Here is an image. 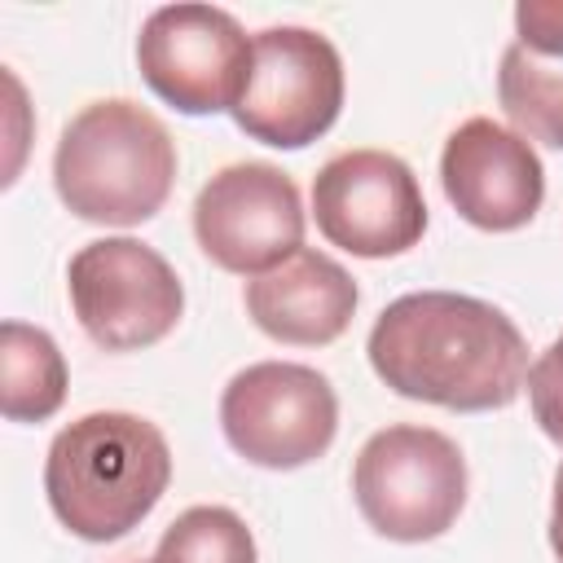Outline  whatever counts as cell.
Wrapping results in <instances>:
<instances>
[{
	"label": "cell",
	"mask_w": 563,
	"mask_h": 563,
	"mask_svg": "<svg viewBox=\"0 0 563 563\" xmlns=\"http://www.w3.org/2000/svg\"><path fill=\"white\" fill-rule=\"evenodd\" d=\"M136 70L158 101L189 119L233 114L251 70V40L229 9L163 4L141 22Z\"/></svg>",
	"instance_id": "cell-8"
},
{
	"label": "cell",
	"mask_w": 563,
	"mask_h": 563,
	"mask_svg": "<svg viewBox=\"0 0 563 563\" xmlns=\"http://www.w3.org/2000/svg\"><path fill=\"white\" fill-rule=\"evenodd\" d=\"M440 185L449 207L484 233H515L545 202V167L532 141L484 114L449 132L440 150Z\"/></svg>",
	"instance_id": "cell-11"
},
{
	"label": "cell",
	"mask_w": 563,
	"mask_h": 563,
	"mask_svg": "<svg viewBox=\"0 0 563 563\" xmlns=\"http://www.w3.org/2000/svg\"><path fill=\"white\" fill-rule=\"evenodd\" d=\"M515 44L541 57H563V0L515 4Z\"/></svg>",
	"instance_id": "cell-17"
},
{
	"label": "cell",
	"mask_w": 563,
	"mask_h": 563,
	"mask_svg": "<svg viewBox=\"0 0 563 563\" xmlns=\"http://www.w3.org/2000/svg\"><path fill=\"white\" fill-rule=\"evenodd\" d=\"M176 141L154 110L128 97L84 106L53 150V189L88 224L132 229L163 211L176 185Z\"/></svg>",
	"instance_id": "cell-3"
},
{
	"label": "cell",
	"mask_w": 563,
	"mask_h": 563,
	"mask_svg": "<svg viewBox=\"0 0 563 563\" xmlns=\"http://www.w3.org/2000/svg\"><path fill=\"white\" fill-rule=\"evenodd\" d=\"M172 484L167 435L128 409H97L66 422L44 457V497L57 523L92 545L141 528Z\"/></svg>",
	"instance_id": "cell-2"
},
{
	"label": "cell",
	"mask_w": 563,
	"mask_h": 563,
	"mask_svg": "<svg viewBox=\"0 0 563 563\" xmlns=\"http://www.w3.org/2000/svg\"><path fill=\"white\" fill-rule=\"evenodd\" d=\"M299 185L277 163H229L194 198L202 255L238 277H260L303 246Z\"/></svg>",
	"instance_id": "cell-10"
},
{
	"label": "cell",
	"mask_w": 563,
	"mask_h": 563,
	"mask_svg": "<svg viewBox=\"0 0 563 563\" xmlns=\"http://www.w3.org/2000/svg\"><path fill=\"white\" fill-rule=\"evenodd\" d=\"M497 101L523 141L563 150V57L506 44L497 66Z\"/></svg>",
	"instance_id": "cell-14"
},
{
	"label": "cell",
	"mask_w": 563,
	"mask_h": 563,
	"mask_svg": "<svg viewBox=\"0 0 563 563\" xmlns=\"http://www.w3.org/2000/svg\"><path fill=\"white\" fill-rule=\"evenodd\" d=\"M242 303L255 330H264L273 343L325 347L352 325L361 290L339 260H330L325 251L299 246L277 268L251 277L242 290Z\"/></svg>",
	"instance_id": "cell-12"
},
{
	"label": "cell",
	"mask_w": 563,
	"mask_h": 563,
	"mask_svg": "<svg viewBox=\"0 0 563 563\" xmlns=\"http://www.w3.org/2000/svg\"><path fill=\"white\" fill-rule=\"evenodd\" d=\"M528 405L537 427L563 449V334L528 365Z\"/></svg>",
	"instance_id": "cell-16"
},
{
	"label": "cell",
	"mask_w": 563,
	"mask_h": 563,
	"mask_svg": "<svg viewBox=\"0 0 563 563\" xmlns=\"http://www.w3.org/2000/svg\"><path fill=\"white\" fill-rule=\"evenodd\" d=\"M154 563H260V550L238 510L189 506L158 537Z\"/></svg>",
	"instance_id": "cell-15"
},
{
	"label": "cell",
	"mask_w": 563,
	"mask_h": 563,
	"mask_svg": "<svg viewBox=\"0 0 563 563\" xmlns=\"http://www.w3.org/2000/svg\"><path fill=\"white\" fill-rule=\"evenodd\" d=\"M66 356L57 339L26 321L0 325V413L9 422H48L66 400Z\"/></svg>",
	"instance_id": "cell-13"
},
{
	"label": "cell",
	"mask_w": 563,
	"mask_h": 563,
	"mask_svg": "<svg viewBox=\"0 0 563 563\" xmlns=\"http://www.w3.org/2000/svg\"><path fill=\"white\" fill-rule=\"evenodd\" d=\"M466 457L435 427L391 422L374 431L352 462V497L361 519L400 545L444 537L466 506Z\"/></svg>",
	"instance_id": "cell-4"
},
{
	"label": "cell",
	"mask_w": 563,
	"mask_h": 563,
	"mask_svg": "<svg viewBox=\"0 0 563 563\" xmlns=\"http://www.w3.org/2000/svg\"><path fill=\"white\" fill-rule=\"evenodd\" d=\"M550 550L563 563V462L554 471V493H550Z\"/></svg>",
	"instance_id": "cell-18"
},
{
	"label": "cell",
	"mask_w": 563,
	"mask_h": 563,
	"mask_svg": "<svg viewBox=\"0 0 563 563\" xmlns=\"http://www.w3.org/2000/svg\"><path fill=\"white\" fill-rule=\"evenodd\" d=\"M312 216L330 246L387 260L427 233V198L413 167L387 150H343L312 176Z\"/></svg>",
	"instance_id": "cell-9"
},
{
	"label": "cell",
	"mask_w": 563,
	"mask_h": 563,
	"mask_svg": "<svg viewBox=\"0 0 563 563\" xmlns=\"http://www.w3.org/2000/svg\"><path fill=\"white\" fill-rule=\"evenodd\" d=\"M347 75L339 48L312 26H268L251 35V70L233 123L273 150L321 141L343 110Z\"/></svg>",
	"instance_id": "cell-5"
},
{
	"label": "cell",
	"mask_w": 563,
	"mask_h": 563,
	"mask_svg": "<svg viewBox=\"0 0 563 563\" xmlns=\"http://www.w3.org/2000/svg\"><path fill=\"white\" fill-rule=\"evenodd\" d=\"M374 374L405 400L453 413H488L519 400L528 339L488 299L457 290H409L391 299L365 339Z\"/></svg>",
	"instance_id": "cell-1"
},
{
	"label": "cell",
	"mask_w": 563,
	"mask_h": 563,
	"mask_svg": "<svg viewBox=\"0 0 563 563\" xmlns=\"http://www.w3.org/2000/svg\"><path fill=\"white\" fill-rule=\"evenodd\" d=\"M66 290L75 321L106 352L154 347L185 312L176 268L141 238H97L79 246L66 268Z\"/></svg>",
	"instance_id": "cell-7"
},
{
	"label": "cell",
	"mask_w": 563,
	"mask_h": 563,
	"mask_svg": "<svg viewBox=\"0 0 563 563\" xmlns=\"http://www.w3.org/2000/svg\"><path fill=\"white\" fill-rule=\"evenodd\" d=\"M145 563H154V559H145Z\"/></svg>",
	"instance_id": "cell-19"
},
{
	"label": "cell",
	"mask_w": 563,
	"mask_h": 563,
	"mask_svg": "<svg viewBox=\"0 0 563 563\" xmlns=\"http://www.w3.org/2000/svg\"><path fill=\"white\" fill-rule=\"evenodd\" d=\"M220 431L242 462L299 471L330 453L339 435V396L312 365L255 361L224 383Z\"/></svg>",
	"instance_id": "cell-6"
}]
</instances>
